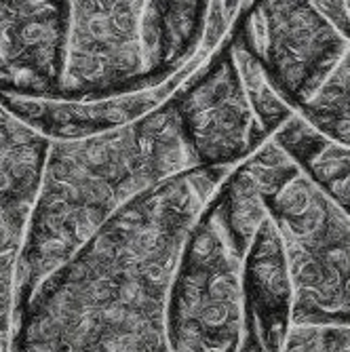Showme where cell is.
Wrapping results in <instances>:
<instances>
[{
    "label": "cell",
    "instance_id": "7c38bea8",
    "mask_svg": "<svg viewBox=\"0 0 350 352\" xmlns=\"http://www.w3.org/2000/svg\"><path fill=\"white\" fill-rule=\"evenodd\" d=\"M283 352H350V325H294Z\"/></svg>",
    "mask_w": 350,
    "mask_h": 352
},
{
    "label": "cell",
    "instance_id": "6da1fadb",
    "mask_svg": "<svg viewBox=\"0 0 350 352\" xmlns=\"http://www.w3.org/2000/svg\"><path fill=\"white\" fill-rule=\"evenodd\" d=\"M205 201L177 175L122 207L19 302L11 352H173L169 287Z\"/></svg>",
    "mask_w": 350,
    "mask_h": 352
},
{
    "label": "cell",
    "instance_id": "ba28073f",
    "mask_svg": "<svg viewBox=\"0 0 350 352\" xmlns=\"http://www.w3.org/2000/svg\"><path fill=\"white\" fill-rule=\"evenodd\" d=\"M49 144L0 102V312L19 296L21 253Z\"/></svg>",
    "mask_w": 350,
    "mask_h": 352
},
{
    "label": "cell",
    "instance_id": "9c48e42d",
    "mask_svg": "<svg viewBox=\"0 0 350 352\" xmlns=\"http://www.w3.org/2000/svg\"><path fill=\"white\" fill-rule=\"evenodd\" d=\"M179 87L161 85L154 89L116 95L104 100H61V98H17L0 95L17 118L49 140H76L104 133L138 120L175 98Z\"/></svg>",
    "mask_w": 350,
    "mask_h": 352
},
{
    "label": "cell",
    "instance_id": "52a82bcc",
    "mask_svg": "<svg viewBox=\"0 0 350 352\" xmlns=\"http://www.w3.org/2000/svg\"><path fill=\"white\" fill-rule=\"evenodd\" d=\"M68 0H0V95L59 98Z\"/></svg>",
    "mask_w": 350,
    "mask_h": 352
},
{
    "label": "cell",
    "instance_id": "3957f363",
    "mask_svg": "<svg viewBox=\"0 0 350 352\" xmlns=\"http://www.w3.org/2000/svg\"><path fill=\"white\" fill-rule=\"evenodd\" d=\"M217 0H68L61 100L184 87L228 38Z\"/></svg>",
    "mask_w": 350,
    "mask_h": 352
},
{
    "label": "cell",
    "instance_id": "4fadbf2b",
    "mask_svg": "<svg viewBox=\"0 0 350 352\" xmlns=\"http://www.w3.org/2000/svg\"><path fill=\"white\" fill-rule=\"evenodd\" d=\"M310 3L350 43V0H310Z\"/></svg>",
    "mask_w": 350,
    "mask_h": 352
},
{
    "label": "cell",
    "instance_id": "8992f818",
    "mask_svg": "<svg viewBox=\"0 0 350 352\" xmlns=\"http://www.w3.org/2000/svg\"><path fill=\"white\" fill-rule=\"evenodd\" d=\"M230 34L173 98L184 138L199 167L234 169L272 140L251 104Z\"/></svg>",
    "mask_w": 350,
    "mask_h": 352
},
{
    "label": "cell",
    "instance_id": "5b68a950",
    "mask_svg": "<svg viewBox=\"0 0 350 352\" xmlns=\"http://www.w3.org/2000/svg\"><path fill=\"white\" fill-rule=\"evenodd\" d=\"M234 28L294 108L319 87L348 43L310 0H247Z\"/></svg>",
    "mask_w": 350,
    "mask_h": 352
},
{
    "label": "cell",
    "instance_id": "8fae6325",
    "mask_svg": "<svg viewBox=\"0 0 350 352\" xmlns=\"http://www.w3.org/2000/svg\"><path fill=\"white\" fill-rule=\"evenodd\" d=\"M323 133L350 126V43L308 98L296 108Z\"/></svg>",
    "mask_w": 350,
    "mask_h": 352
},
{
    "label": "cell",
    "instance_id": "5bb4252c",
    "mask_svg": "<svg viewBox=\"0 0 350 352\" xmlns=\"http://www.w3.org/2000/svg\"><path fill=\"white\" fill-rule=\"evenodd\" d=\"M323 133V131H321ZM327 138H331L333 142H338V144H342V146H346V148H350V126L348 129H338V131H331V133H325Z\"/></svg>",
    "mask_w": 350,
    "mask_h": 352
},
{
    "label": "cell",
    "instance_id": "30bf717a",
    "mask_svg": "<svg viewBox=\"0 0 350 352\" xmlns=\"http://www.w3.org/2000/svg\"><path fill=\"white\" fill-rule=\"evenodd\" d=\"M274 140L350 213V148L321 133L300 112Z\"/></svg>",
    "mask_w": 350,
    "mask_h": 352
},
{
    "label": "cell",
    "instance_id": "7a4b0ae2",
    "mask_svg": "<svg viewBox=\"0 0 350 352\" xmlns=\"http://www.w3.org/2000/svg\"><path fill=\"white\" fill-rule=\"evenodd\" d=\"M199 167L173 100L116 129L51 140L19 270V302L122 207Z\"/></svg>",
    "mask_w": 350,
    "mask_h": 352
},
{
    "label": "cell",
    "instance_id": "277c9868",
    "mask_svg": "<svg viewBox=\"0 0 350 352\" xmlns=\"http://www.w3.org/2000/svg\"><path fill=\"white\" fill-rule=\"evenodd\" d=\"M294 289V325H350V213L274 138L258 152Z\"/></svg>",
    "mask_w": 350,
    "mask_h": 352
}]
</instances>
